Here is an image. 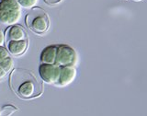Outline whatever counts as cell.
Listing matches in <instances>:
<instances>
[{"mask_svg":"<svg viewBox=\"0 0 147 116\" xmlns=\"http://www.w3.org/2000/svg\"><path fill=\"white\" fill-rule=\"evenodd\" d=\"M8 56H9L8 51L5 47H3V46H0V62L3 61L4 59H6Z\"/></svg>","mask_w":147,"mask_h":116,"instance_id":"obj_13","label":"cell"},{"mask_svg":"<svg viewBox=\"0 0 147 116\" xmlns=\"http://www.w3.org/2000/svg\"><path fill=\"white\" fill-rule=\"evenodd\" d=\"M6 72H5V70L4 69L1 67V66H0V79H1V78H3L5 76H6Z\"/></svg>","mask_w":147,"mask_h":116,"instance_id":"obj_16","label":"cell"},{"mask_svg":"<svg viewBox=\"0 0 147 116\" xmlns=\"http://www.w3.org/2000/svg\"><path fill=\"white\" fill-rule=\"evenodd\" d=\"M15 112H17L16 107L12 105H6L0 109V116H11Z\"/></svg>","mask_w":147,"mask_h":116,"instance_id":"obj_12","label":"cell"},{"mask_svg":"<svg viewBox=\"0 0 147 116\" xmlns=\"http://www.w3.org/2000/svg\"><path fill=\"white\" fill-rule=\"evenodd\" d=\"M60 70H61V66L55 64H41L39 68V73L41 79L44 82L48 84H56L59 79Z\"/></svg>","mask_w":147,"mask_h":116,"instance_id":"obj_5","label":"cell"},{"mask_svg":"<svg viewBox=\"0 0 147 116\" xmlns=\"http://www.w3.org/2000/svg\"><path fill=\"white\" fill-rule=\"evenodd\" d=\"M77 63V54L68 45L57 46L55 64L59 66H75Z\"/></svg>","mask_w":147,"mask_h":116,"instance_id":"obj_4","label":"cell"},{"mask_svg":"<svg viewBox=\"0 0 147 116\" xmlns=\"http://www.w3.org/2000/svg\"><path fill=\"white\" fill-rule=\"evenodd\" d=\"M11 86L22 99H33L42 93V84L30 71L18 69L11 76Z\"/></svg>","mask_w":147,"mask_h":116,"instance_id":"obj_1","label":"cell"},{"mask_svg":"<svg viewBox=\"0 0 147 116\" xmlns=\"http://www.w3.org/2000/svg\"><path fill=\"white\" fill-rule=\"evenodd\" d=\"M76 69L75 66H61L59 79L56 85L59 87H65L70 85L76 79Z\"/></svg>","mask_w":147,"mask_h":116,"instance_id":"obj_6","label":"cell"},{"mask_svg":"<svg viewBox=\"0 0 147 116\" xmlns=\"http://www.w3.org/2000/svg\"><path fill=\"white\" fill-rule=\"evenodd\" d=\"M16 1L20 4V6L21 7L30 9V8H33L37 6L39 0H16Z\"/></svg>","mask_w":147,"mask_h":116,"instance_id":"obj_11","label":"cell"},{"mask_svg":"<svg viewBox=\"0 0 147 116\" xmlns=\"http://www.w3.org/2000/svg\"><path fill=\"white\" fill-rule=\"evenodd\" d=\"M22 9L16 0L0 1V22L5 25H15L20 20Z\"/></svg>","mask_w":147,"mask_h":116,"instance_id":"obj_2","label":"cell"},{"mask_svg":"<svg viewBox=\"0 0 147 116\" xmlns=\"http://www.w3.org/2000/svg\"><path fill=\"white\" fill-rule=\"evenodd\" d=\"M26 24L37 34H43L49 30L50 20L47 13L39 7H33L26 17Z\"/></svg>","mask_w":147,"mask_h":116,"instance_id":"obj_3","label":"cell"},{"mask_svg":"<svg viewBox=\"0 0 147 116\" xmlns=\"http://www.w3.org/2000/svg\"><path fill=\"white\" fill-rule=\"evenodd\" d=\"M0 66L5 70V72H10L12 70V68L14 66V61L11 57H7L6 59H4L3 61L0 62Z\"/></svg>","mask_w":147,"mask_h":116,"instance_id":"obj_10","label":"cell"},{"mask_svg":"<svg viewBox=\"0 0 147 116\" xmlns=\"http://www.w3.org/2000/svg\"><path fill=\"white\" fill-rule=\"evenodd\" d=\"M62 0H44V2H46L48 5H56L59 4Z\"/></svg>","mask_w":147,"mask_h":116,"instance_id":"obj_14","label":"cell"},{"mask_svg":"<svg viewBox=\"0 0 147 116\" xmlns=\"http://www.w3.org/2000/svg\"><path fill=\"white\" fill-rule=\"evenodd\" d=\"M26 40V33L20 25H12L7 31V41Z\"/></svg>","mask_w":147,"mask_h":116,"instance_id":"obj_8","label":"cell"},{"mask_svg":"<svg viewBox=\"0 0 147 116\" xmlns=\"http://www.w3.org/2000/svg\"><path fill=\"white\" fill-rule=\"evenodd\" d=\"M8 53L15 56H20L26 52L28 48V40L22 41H10L7 43Z\"/></svg>","mask_w":147,"mask_h":116,"instance_id":"obj_7","label":"cell"},{"mask_svg":"<svg viewBox=\"0 0 147 116\" xmlns=\"http://www.w3.org/2000/svg\"><path fill=\"white\" fill-rule=\"evenodd\" d=\"M4 41H5V36L3 31L0 30V46H2L4 44Z\"/></svg>","mask_w":147,"mask_h":116,"instance_id":"obj_15","label":"cell"},{"mask_svg":"<svg viewBox=\"0 0 147 116\" xmlns=\"http://www.w3.org/2000/svg\"><path fill=\"white\" fill-rule=\"evenodd\" d=\"M57 54V46L50 45L43 49L40 54V62L41 64H55Z\"/></svg>","mask_w":147,"mask_h":116,"instance_id":"obj_9","label":"cell"}]
</instances>
